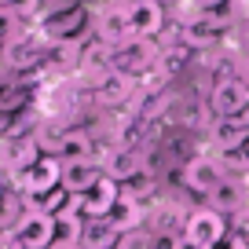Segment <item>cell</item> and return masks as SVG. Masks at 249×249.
<instances>
[{
	"label": "cell",
	"mask_w": 249,
	"mask_h": 249,
	"mask_svg": "<svg viewBox=\"0 0 249 249\" xmlns=\"http://www.w3.org/2000/svg\"><path fill=\"white\" fill-rule=\"evenodd\" d=\"M48 48H52V44L40 37L37 26H26L18 37H11L8 44H4V59H0V66L11 70V73H22V77H33V73L44 77Z\"/></svg>",
	"instance_id": "cell-1"
},
{
	"label": "cell",
	"mask_w": 249,
	"mask_h": 249,
	"mask_svg": "<svg viewBox=\"0 0 249 249\" xmlns=\"http://www.w3.org/2000/svg\"><path fill=\"white\" fill-rule=\"evenodd\" d=\"M37 30H40V37H44L48 44H81V40L92 37V8L77 4V8L66 11V15L37 22Z\"/></svg>",
	"instance_id": "cell-2"
},
{
	"label": "cell",
	"mask_w": 249,
	"mask_h": 249,
	"mask_svg": "<svg viewBox=\"0 0 249 249\" xmlns=\"http://www.w3.org/2000/svg\"><path fill=\"white\" fill-rule=\"evenodd\" d=\"M40 73H33V77H22V73H11L4 70L0 73V110H8V114H26V110H33V103H37L40 95Z\"/></svg>",
	"instance_id": "cell-3"
},
{
	"label": "cell",
	"mask_w": 249,
	"mask_h": 249,
	"mask_svg": "<svg viewBox=\"0 0 249 249\" xmlns=\"http://www.w3.org/2000/svg\"><path fill=\"white\" fill-rule=\"evenodd\" d=\"M11 187H15L18 195H44V191H55V187H62V161L55 154H40L26 172L11 176Z\"/></svg>",
	"instance_id": "cell-4"
},
{
	"label": "cell",
	"mask_w": 249,
	"mask_h": 249,
	"mask_svg": "<svg viewBox=\"0 0 249 249\" xmlns=\"http://www.w3.org/2000/svg\"><path fill=\"white\" fill-rule=\"evenodd\" d=\"M99 169H103V176L117 179V183H128V179L147 172V154L140 147H114L110 143V147L99 150Z\"/></svg>",
	"instance_id": "cell-5"
},
{
	"label": "cell",
	"mask_w": 249,
	"mask_h": 249,
	"mask_svg": "<svg viewBox=\"0 0 249 249\" xmlns=\"http://www.w3.org/2000/svg\"><path fill=\"white\" fill-rule=\"evenodd\" d=\"M227 179V169L220 158H209V154H195V158H187L183 165V187L187 191H195V195H205L209 198L213 191H216L220 183Z\"/></svg>",
	"instance_id": "cell-6"
},
{
	"label": "cell",
	"mask_w": 249,
	"mask_h": 249,
	"mask_svg": "<svg viewBox=\"0 0 249 249\" xmlns=\"http://www.w3.org/2000/svg\"><path fill=\"white\" fill-rule=\"evenodd\" d=\"M92 37L114 52V48L128 44L132 40V26H128V11L114 8V4H103L99 11H92Z\"/></svg>",
	"instance_id": "cell-7"
},
{
	"label": "cell",
	"mask_w": 249,
	"mask_h": 249,
	"mask_svg": "<svg viewBox=\"0 0 249 249\" xmlns=\"http://www.w3.org/2000/svg\"><path fill=\"white\" fill-rule=\"evenodd\" d=\"M213 114L216 117H242L249 110V85L238 77V73H227V77H220L216 85H213Z\"/></svg>",
	"instance_id": "cell-8"
},
{
	"label": "cell",
	"mask_w": 249,
	"mask_h": 249,
	"mask_svg": "<svg viewBox=\"0 0 249 249\" xmlns=\"http://www.w3.org/2000/svg\"><path fill=\"white\" fill-rule=\"evenodd\" d=\"M73 198H77L81 216H85V220H107L110 209L117 205V198H121V183L110 179V176H99L85 195H73Z\"/></svg>",
	"instance_id": "cell-9"
},
{
	"label": "cell",
	"mask_w": 249,
	"mask_h": 249,
	"mask_svg": "<svg viewBox=\"0 0 249 249\" xmlns=\"http://www.w3.org/2000/svg\"><path fill=\"white\" fill-rule=\"evenodd\" d=\"M183 234H187V238H195L198 246L213 249L227 234V216L216 213V209H209V205H202V209H195L191 216L183 220Z\"/></svg>",
	"instance_id": "cell-10"
},
{
	"label": "cell",
	"mask_w": 249,
	"mask_h": 249,
	"mask_svg": "<svg viewBox=\"0 0 249 249\" xmlns=\"http://www.w3.org/2000/svg\"><path fill=\"white\" fill-rule=\"evenodd\" d=\"M40 154H44V150H40V143L33 140V132L30 136H4V140H0V165H4L11 176L26 172Z\"/></svg>",
	"instance_id": "cell-11"
},
{
	"label": "cell",
	"mask_w": 249,
	"mask_h": 249,
	"mask_svg": "<svg viewBox=\"0 0 249 249\" xmlns=\"http://www.w3.org/2000/svg\"><path fill=\"white\" fill-rule=\"evenodd\" d=\"M15 238L22 242V249H52L55 246V216L26 213L15 227Z\"/></svg>",
	"instance_id": "cell-12"
},
{
	"label": "cell",
	"mask_w": 249,
	"mask_h": 249,
	"mask_svg": "<svg viewBox=\"0 0 249 249\" xmlns=\"http://www.w3.org/2000/svg\"><path fill=\"white\" fill-rule=\"evenodd\" d=\"M59 161H99V147H95V136L88 132L85 124H70L62 132L59 143Z\"/></svg>",
	"instance_id": "cell-13"
},
{
	"label": "cell",
	"mask_w": 249,
	"mask_h": 249,
	"mask_svg": "<svg viewBox=\"0 0 249 249\" xmlns=\"http://www.w3.org/2000/svg\"><path fill=\"white\" fill-rule=\"evenodd\" d=\"M128 26H132V37L140 40H154L165 30V4L158 0H143L136 8H128Z\"/></svg>",
	"instance_id": "cell-14"
},
{
	"label": "cell",
	"mask_w": 249,
	"mask_h": 249,
	"mask_svg": "<svg viewBox=\"0 0 249 249\" xmlns=\"http://www.w3.org/2000/svg\"><path fill=\"white\" fill-rule=\"evenodd\" d=\"M132 95H136V81L124 77V73H117V70H110L107 77L92 88V95H88V99L99 103V107H124Z\"/></svg>",
	"instance_id": "cell-15"
},
{
	"label": "cell",
	"mask_w": 249,
	"mask_h": 249,
	"mask_svg": "<svg viewBox=\"0 0 249 249\" xmlns=\"http://www.w3.org/2000/svg\"><path fill=\"white\" fill-rule=\"evenodd\" d=\"M209 143L220 150V154H234V150H242L249 143L242 117H216V121L209 124Z\"/></svg>",
	"instance_id": "cell-16"
},
{
	"label": "cell",
	"mask_w": 249,
	"mask_h": 249,
	"mask_svg": "<svg viewBox=\"0 0 249 249\" xmlns=\"http://www.w3.org/2000/svg\"><path fill=\"white\" fill-rule=\"evenodd\" d=\"M107 220L121 234H128V231H140V227L147 224V209H143V202H136L132 195H124V191H121V198H117V205L110 209Z\"/></svg>",
	"instance_id": "cell-17"
},
{
	"label": "cell",
	"mask_w": 249,
	"mask_h": 249,
	"mask_svg": "<svg viewBox=\"0 0 249 249\" xmlns=\"http://www.w3.org/2000/svg\"><path fill=\"white\" fill-rule=\"evenodd\" d=\"M205 205H209V209H216V213H224V216H234L242 205H249V202H246V187H242V179L227 176L224 183H220L216 191L205 198Z\"/></svg>",
	"instance_id": "cell-18"
},
{
	"label": "cell",
	"mask_w": 249,
	"mask_h": 249,
	"mask_svg": "<svg viewBox=\"0 0 249 249\" xmlns=\"http://www.w3.org/2000/svg\"><path fill=\"white\" fill-rule=\"evenodd\" d=\"M99 176V161H62V191H70V195H85Z\"/></svg>",
	"instance_id": "cell-19"
},
{
	"label": "cell",
	"mask_w": 249,
	"mask_h": 249,
	"mask_svg": "<svg viewBox=\"0 0 249 249\" xmlns=\"http://www.w3.org/2000/svg\"><path fill=\"white\" fill-rule=\"evenodd\" d=\"M81 249H117L121 246V231L110 220H85L81 227Z\"/></svg>",
	"instance_id": "cell-20"
},
{
	"label": "cell",
	"mask_w": 249,
	"mask_h": 249,
	"mask_svg": "<svg viewBox=\"0 0 249 249\" xmlns=\"http://www.w3.org/2000/svg\"><path fill=\"white\" fill-rule=\"evenodd\" d=\"M26 213H30L26 209V195H18L15 187H11L8 195L0 198V231H15Z\"/></svg>",
	"instance_id": "cell-21"
},
{
	"label": "cell",
	"mask_w": 249,
	"mask_h": 249,
	"mask_svg": "<svg viewBox=\"0 0 249 249\" xmlns=\"http://www.w3.org/2000/svg\"><path fill=\"white\" fill-rule=\"evenodd\" d=\"M0 8H8L11 15H18L22 22L37 26V11H40V0H0Z\"/></svg>",
	"instance_id": "cell-22"
},
{
	"label": "cell",
	"mask_w": 249,
	"mask_h": 249,
	"mask_svg": "<svg viewBox=\"0 0 249 249\" xmlns=\"http://www.w3.org/2000/svg\"><path fill=\"white\" fill-rule=\"evenodd\" d=\"M117 249H158V234H150L147 227L128 231V234H121V246Z\"/></svg>",
	"instance_id": "cell-23"
},
{
	"label": "cell",
	"mask_w": 249,
	"mask_h": 249,
	"mask_svg": "<svg viewBox=\"0 0 249 249\" xmlns=\"http://www.w3.org/2000/svg\"><path fill=\"white\" fill-rule=\"evenodd\" d=\"M26 26H30V22H22L18 15H11L8 8H0V44H8L11 37H18Z\"/></svg>",
	"instance_id": "cell-24"
},
{
	"label": "cell",
	"mask_w": 249,
	"mask_h": 249,
	"mask_svg": "<svg viewBox=\"0 0 249 249\" xmlns=\"http://www.w3.org/2000/svg\"><path fill=\"white\" fill-rule=\"evenodd\" d=\"M77 8V0H40V11H37V22L44 18H55V15H66V11Z\"/></svg>",
	"instance_id": "cell-25"
},
{
	"label": "cell",
	"mask_w": 249,
	"mask_h": 249,
	"mask_svg": "<svg viewBox=\"0 0 249 249\" xmlns=\"http://www.w3.org/2000/svg\"><path fill=\"white\" fill-rule=\"evenodd\" d=\"M231 231L238 234V238H246V242H249V205H242V209L231 216Z\"/></svg>",
	"instance_id": "cell-26"
},
{
	"label": "cell",
	"mask_w": 249,
	"mask_h": 249,
	"mask_svg": "<svg viewBox=\"0 0 249 249\" xmlns=\"http://www.w3.org/2000/svg\"><path fill=\"white\" fill-rule=\"evenodd\" d=\"M213 249H249V242H246V238H238L234 231H227V234H224V238H220Z\"/></svg>",
	"instance_id": "cell-27"
},
{
	"label": "cell",
	"mask_w": 249,
	"mask_h": 249,
	"mask_svg": "<svg viewBox=\"0 0 249 249\" xmlns=\"http://www.w3.org/2000/svg\"><path fill=\"white\" fill-rule=\"evenodd\" d=\"M15 121H18V114H8V110H0V140L15 132Z\"/></svg>",
	"instance_id": "cell-28"
},
{
	"label": "cell",
	"mask_w": 249,
	"mask_h": 249,
	"mask_svg": "<svg viewBox=\"0 0 249 249\" xmlns=\"http://www.w3.org/2000/svg\"><path fill=\"white\" fill-rule=\"evenodd\" d=\"M195 11H227V0H191Z\"/></svg>",
	"instance_id": "cell-29"
},
{
	"label": "cell",
	"mask_w": 249,
	"mask_h": 249,
	"mask_svg": "<svg viewBox=\"0 0 249 249\" xmlns=\"http://www.w3.org/2000/svg\"><path fill=\"white\" fill-rule=\"evenodd\" d=\"M169 249H205V246H198L195 238H187V234H179V238H172V242H169Z\"/></svg>",
	"instance_id": "cell-30"
},
{
	"label": "cell",
	"mask_w": 249,
	"mask_h": 249,
	"mask_svg": "<svg viewBox=\"0 0 249 249\" xmlns=\"http://www.w3.org/2000/svg\"><path fill=\"white\" fill-rule=\"evenodd\" d=\"M0 249H22V242L15 238V231H0Z\"/></svg>",
	"instance_id": "cell-31"
},
{
	"label": "cell",
	"mask_w": 249,
	"mask_h": 249,
	"mask_svg": "<svg viewBox=\"0 0 249 249\" xmlns=\"http://www.w3.org/2000/svg\"><path fill=\"white\" fill-rule=\"evenodd\" d=\"M8 191H11V172L4 169V165H0V198L8 195Z\"/></svg>",
	"instance_id": "cell-32"
},
{
	"label": "cell",
	"mask_w": 249,
	"mask_h": 249,
	"mask_svg": "<svg viewBox=\"0 0 249 249\" xmlns=\"http://www.w3.org/2000/svg\"><path fill=\"white\" fill-rule=\"evenodd\" d=\"M238 77H242V81L249 85V52H246V55L238 59Z\"/></svg>",
	"instance_id": "cell-33"
},
{
	"label": "cell",
	"mask_w": 249,
	"mask_h": 249,
	"mask_svg": "<svg viewBox=\"0 0 249 249\" xmlns=\"http://www.w3.org/2000/svg\"><path fill=\"white\" fill-rule=\"evenodd\" d=\"M114 8H121V11H128V8H136V4H143V0H110Z\"/></svg>",
	"instance_id": "cell-34"
},
{
	"label": "cell",
	"mask_w": 249,
	"mask_h": 249,
	"mask_svg": "<svg viewBox=\"0 0 249 249\" xmlns=\"http://www.w3.org/2000/svg\"><path fill=\"white\" fill-rule=\"evenodd\" d=\"M242 124H246V136H249V110L242 114Z\"/></svg>",
	"instance_id": "cell-35"
},
{
	"label": "cell",
	"mask_w": 249,
	"mask_h": 249,
	"mask_svg": "<svg viewBox=\"0 0 249 249\" xmlns=\"http://www.w3.org/2000/svg\"><path fill=\"white\" fill-rule=\"evenodd\" d=\"M52 249H81V246H52Z\"/></svg>",
	"instance_id": "cell-36"
},
{
	"label": "cell",
	"mask_w": 249,
	"mask_h": 249,
	"mask_svg": "<svg viewBox=\"0 0 249 249\" xmlns=\"http://www.w3.org/2000/svg\"><path fill=\"white\" fill-rule=\"evenodd\" d=\"M77 4H85V8H92V4H95V0H77Z\"/></svg>",
	"instance_id": "cell-37"
},
{
	"label": "cell",
	"mask_w": 249,
	"mask_h": 249,
	"mask_svg": "<svg viewBox=\"0 0 249 249\" xmlns=\"http://www.w3.org/2000/svg\"><path fill=\"white\" fill-rule=\"evenodd\" d=\"M158 4H176V0H158Z\"/></svg>",
	"instance_id": "cell-38"
},
{
	"label": "cell",
	"mask_w": 249,
	"mask_h": 249,
	"mask_svg": "<svg viewBox=\"0 0 249 249\" xmlns=\"http://www.w3.org/2000/svg\"><path fill=\"white\" fill-rule=\"evenodd\" d=\"M0 59H4V44H0Z\"/></svg>",
	"instance_id": "cell-39"
}]
</instances>
